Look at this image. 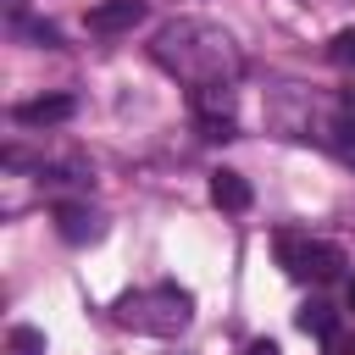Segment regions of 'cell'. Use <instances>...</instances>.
I'll list each match as a JSON object with an SVG mask.
<instances>
[{"label": "cell", "instance_id": "obj_11", "mask_svg": "<svg viewBox=\"0 0 355 355\" xmlns=\"http://www.w3.org/2000/svg\"><path fill=\"white\" fill-rule=\"evenodd\" d=\"M322 344H327V355H355V344H349V338H344V333H338V327H333V333H327V338H322Z\"/></svg>", "mask_w": 355, "mask_h": 355}, {"label": "cell", "instance_id": "obj_10", "mask_svg": "<svg viewBox=\"0 0 355 355\" xmlns=\"http://www.w3.org/2000/svg\"><path fill=\"white\" fill-rule=\"evenodd\" d=\"M333 55H338L344 67H355V28H344V33L333 39Z\"/></svg>", "mask_w": 355, "mask_h": 355}, {"label": "cell", "instance_id": "obj_3", "mask_svg": "<svg viewBox=\"0 0 355 355\" xmlns=\"http://www.w3.org/2000/svg\"><path fill=\"white\" fill-rule=\"evenodd\" d=\"M72 111H78L72 94H44V100H22V105H17V122H22V128H55V122H67Z\"/></svg>", "mask_w": 355, "mask_h": 355}, {"label": "cell", "instance_id": "obj_13", "mask_svg": "<svg viewBox=\"0 0 355 355\" xmlns=\"http://www.w3.org/2000/svg\"><path fill=\"white\" fill-rule=\"evenodd\" d=\"M349 311H355V277H349Z\"/></svg>", "mask_w": 355, "mask_h": 355}, {"label": "cell", "instance_id": "obj_1", "mask_svg": "<svg viewBox=\"0 0 355 355\" xmlns=\"http://www.w3.org/2000/svg\"><path fill=\"white\" fill-rule=\"evenodd\" d=\"M155 61L172 67L183 83L194 89H227L233 72H239V50L222 28H205V22H178V28H161L155 33Z\"/></svg>", "mask_w": 355, "mask_h": 355}, {"label": "cell", "instance_id": "obj_5", "mask_svg": "<svg viewBox=\"0 0 355 355\" xmlns=\"http://www.w3.org/2000/svg\"><path fill=\"white\" fill-rule=\"evenodd\" d=\"M55 222H61V239H67V244L100 239V222H94V211H83V205H55Z\"/></svg>", "mask_w": 355, "mask_h": 355}, {"label": "cell", "instance_id": "obj_9", "mask_svg": "<svg viewBox=\"0 0 355 355\" xmlns=\"http://www.w3.org/2000/svg\"><path fill=\"white\" fill-rule=\"evenodd\" d=\"M327 144L355 166V116H344V122H333V133H327Z\"/></svg>", "mask_w": 355, "mask_h": 355}, {"label": "cell", "instance_id": "obj_2", "mask_svg": "<svg viewBox=\"0 0 355 355\" xmlns=\"http://www.w3.org/2000/svg\"><path fill=\"white\" fill-rule=\"evenodd\" d=\"M277 261L288 277L300 283H333L344 272V250L322 244V239H300V233H277Z\"/></svg>", "mask_w": 355, "mask_h": 355}, {"label": "cell", "instance_id": "obj_4", "mask_svg": "<svg viewBox=\"0 0 355 355\" xmlns=\"http://www.w3.org/2000/svg\"><path fill=\"white\" fill-rule=\"evenodd\" d=\"M139 17H144L139 0H105V6L89 11V28H94V33H122V28H133Z\"/></svg>", "mask_w": 355, "mask_h": 355}, {"label": "cell", "instance_id": "obj_6", "mask_svg": "<svg viewBox=\"0 0 355 355\" xmlns=\"http://www.w3.org/2000/svg\"><path fill=\"white\" fill-rule=\"evenodd\" d=\"M211 200H216L222 211H244V205H250V183L222 166V172H211Z\"/></svg>", "mask_w": 355, "mask_h": 355}, {"label": "cell", "instance_id": "obj_12", "mask_svg": "<svg viewBox=\"0 0 355 355\" xmlns=\"http://www.w3.org/2000/svg\"><path fill=\"white\" fill-rule=\"evenodd\" d=\"M244 355H277V344H266V338H261V344H250Z\"/></svg>", "mask_w": 355, "mask_h": 355}, {"label": "cell", "instance_id": "obj_7", "mask_svg": "<svg viewBox=\"0 0 355 355\" xmlns=\"http://www.w3.org/2000/svg\"><path fill=\"white\" fill-rule=\"evenodd\" d=\"M294 322H300V333H316V338H327V333L338 327V316H333V305H322V300H311V305H305V311H300Z\"/></svg>", "mask_w": 355, "mask_h": 355}, {"label": "cell", "instance_id": "obj_8", "mask_svg": "<svg viewBox=\"0 0 355 355\" xmlns=\"http://www.w3.org/2000/svg\"><path fill=\"white\" fill-rule=\"evenodd\" d=\"M6 355H44V333H39V327H11Z\"/></svg>", "mask_w": 355, "mask_h": 355}]
</instances>
